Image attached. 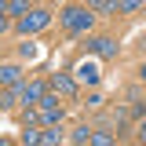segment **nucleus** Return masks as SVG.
<instances>
[{"instance_id":"1","label":"nucleus","mask_w":146,"mask_h":146,"mask_svg":"<svg viewBox=\"0 0 146 146\" xmlns=\"http://www.w3.org/2000/svg\"><path fill=\"white\" fill-rule=\"evenodd\" d=\"M91 22H95V15H91L88 7H77V4H70V7L62 11V26H66L70 33H84V29H91Z\"/></svg>"},{"instance_id":"2","label":"nucleus","mask_w":146,"mask_h":146,"mask_svg":"<svg viewBox=\"0 0 146 146\" xmlns=\"http://www.w3.org/2000/svg\"><path fill=\"white\" fill-rule=\"evenodd\" d=\"M48 22H51V15H48L44 7H36V11H29V15L18 18V33H40Z\"/></svg>"},{"instance_id":"3","label":"nucleus","mask_w":146,"mask_h":146,"mask_svg":"<svg viewBox=\"0 0 146 146\" xmlns=\"http://www.w3.org/2000/svg\"><path fill=\"white\" fill-rule=\"evenodd\" d=\"M11 88H15V99H22L26 106L40 102V95H44V84H22V80H18V84H11Z\"/></svg>"},{"instance_id":"4","label":"nucleus","mask_w":146,"mask_h":146,"mask_svg":"<svg viewBox=\"0 0 146 146\" xmlns=\"http://www.w3.org/2000/svg\"><path fill=\"white\" fill-rule=\"evenodd\" d=\"M88 51L102 55V58H117V44L110 36H95V40H88Z\"/></svg>"},{"instance_id":"5","label":"nucleus","mask_w":146,"mask_h":146,"mask_svg":"<svg viewBox=\"0 0 146 146\" xmlns=\"http://www.w3.org/2000/svg\"><path fill=\"white\" fill-rule=\"evenodd\" d=\"M51 88L58 91V95H66V99H73V95H77V80H73L70 73H55V77H51Z\"/></svg>"},{"instance_id":"6","label":"nucleus","mask_w":146,"mask_h":146,"mask_svg":"<svg viewBox=\"0 0 146 146\" xmlns=\"http://www.w3.org/2000/svg\"><path fill=\"white\" fill-rule=\"evenodd\" d=\"M73 73H77V80H84V84H99V70H95L91 62H80Z\"/></svg>"},{"instance_id":"7","label":"nucleus","mask_w":146,"mask_h":146,"mask_svg":"<svg viewBox=\"0 0 146 146\" xmlns=\"http://www.w3.org/2000/svg\"><path fill=\"white\" fill-rule=\"evenodd\" d=\"M18 80H22V70H18V66H0V84L11 88V84H18Z\"/></svg>"},{"instance_id":"8","label":"nucleus","mask_w":146,"mask_h":146,"mask_svg":"<svg viewBox=\"0 0 146 146\" xmlns=\"http://www.w3.org/2000/svg\"><path fill=\"white\" fill-rule=\"evenodd\" d=\"M40 121L44 124H58L62 121V106H40Z\"/></svg>"},{"instance_id":"9","label":"nucleus","mask_w":146,"mask_h":146,"mask_svg":"<svg viewBox=\"0 0 146 146\" xmlns=\"http://www.w3.org/2000/svg\"><path fill=\"white\" fill-rule=\"evenodd\" d=\"M91 11H99V15H106V11H117V0H88Z\"/></svg>"},{"instance_id":"10","label":"nucleus","mask_w":146,"mask_h":146,"mask_svg":"<svg viewBox=\"0 0 146 146\" xmlns=\"http://www.w3.org/2000/svg\"><path fill=\"white\" fill-rule=\"evenodd\" d=\"M22 11H29V0H7L4 7V15H22Z\"/></svg>"},{"instance_id":"11","label":"nucleus","mask_w":146,"mask_h":146,"mask_svg":"<svg viewBox=\"0 0 146 146\" xmlns=\"http://www.w3.org/2000/svg\"><path fill=\"white\" fill-rule=\"evenodd\" d=\"M143 4H146V0H121V4H117V11H121V15H135Z\"/></svg>"},{"instance_id":"12","label":"nucleus","mask_w":146,"mask_h":146,"mask_svg":"<svg viewBox=\"0 0 146 146\" xmlns=\"http://www.w3.org/2000/svg\"><path fill=\"white\" fill-rule=\"evenodd\" d=\"M88 143H95V146H113V135H106V131H91Z\"/></svg>"},{"instance_id":"13","label":"nucleus","mask_w":146,"mask_h":146,"mask_svg":"<svg viewBox=\"0 0 146 146\" xmlns=\"http://www.w3.org/2000/svg\"><path fill=\"white\" fill-rule=\"evenodd\" d=\"M15 106V88L11 91H0V110H11Z\"/></svg>"},{"instance_id":"14","label":"nucleus","mask_w":146,"mask_h":146,"mask_svg":"<svg viewBox=\"0 0 146 146\" xmlns=\"http://www.w3.org/2000/svg\"><path fill=\"white\" fill-rule=\"evenodd\" d=\"M22 143H40V131H33V128L26 124V131H22Z\"/></svg>"},{"instance_id":"15","label":"nucleus","mask_w":146,"mask_h":146,"mask_svg":"<svg viewBox=\"0 0 146 146\" xmlns=\"http://www.w3.org/2000/svg\"><path fill=\"white\" fill-rule=\"evenodd\" d=\"M88 139H91L88 128H77V131H73V143H88Z\"/></svg>"},{"instance_id":"16","label":"nucleus","mask_w":146,"mask_h":146,"mask_svg":"<svg viewBox=\"0 0 146 146\" xmlns=\"http://www.w3.org/2000/svg\"><path fill=\"white\" fill-rule=\"evenodd\" d=\"M40 143H48V146H55V143H58V131H40Z\"/></svg>"},{"instance_id":"17","label":"nucleus","mask_w":146,"mask_h":146,"mask_svg":"<svg viewBox=\"0 0 146 146\" xmlns=\"http://www.w3.org/2000/svg\"><path fill=\"white\" fill-rule=\"evenodd\" d=\"M4 29H7V18H4V15H0V33H4Z\"/></svg>"},{"instance_id":"18","label":"nucleus","mask_w":146,"mask_h":146,"mask_svg":"<svg viewBox=\"0 0 146 146\" xmlns=\"http://www.w3.org/2000/svg\"><path fill=\"white\" fill-rule=\"evenodd\" d=\"M139 139H143V143H146V124H143V128H139Z\"/></svg>"},{"instance_id":"19","label":"nucleus","mask_w":146,"mask_h":146,"mask_svg":"<svg viewBox=\"0 0 146 146\" xmlns=\"http://www.w3.org/2000/svg\"><path fill=\"white\" fill-rule=\"evenodd\" d=\"M139 77H143V80H146V62H143V70H139Z\"/></svg>"},{"instance_id":"20","label":"nucleus","mask_w":146,"mask_h":146,"mask_svg":"<svg viewBox=\"0 0 146 146\" xmlns=\"http://www.w3.org/2000/svg\"><path fill=\"white\" fill-rule=\"evenodd\" d=\"M4 7H7V0H0V15H4Z\"/></svg>"},{"instance_id":"21","label":"nucleus","mask_w":146,"mask_h":146,"mask_svg":"<svg viewBox=\"0 0 146 146\" xmlns=\"http://www.w3.org/2000/svg\"><path fill=\"white\" fill-rule=\"evenodd\" d=\"M117 4H121V0H117Z\"/></svg>"}]
</instances>
